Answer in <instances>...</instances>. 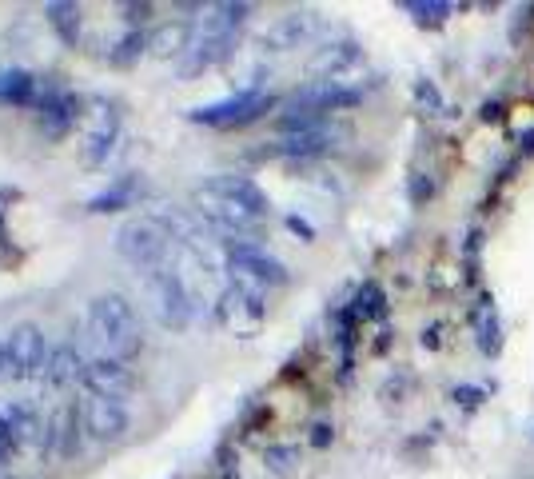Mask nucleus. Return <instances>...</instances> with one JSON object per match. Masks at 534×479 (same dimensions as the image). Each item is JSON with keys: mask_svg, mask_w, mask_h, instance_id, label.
Here are the masks:
<instances>
[{"mask_svg": "<svg viewBox=\"0 0 534 479\" xmlns=\"http://www.w3.org/2000/svg\"><path fill=\"white\" fill-rule=\"evenodd\" d=\"M531 12H534V8H531Z\"/></svg>", "mask_w": 534, "mask_h": 479, "instance_id": "nucleus-38", "label": "nucleus"}, {"mask_svg": "<svg viewBox=\"0 0 534 479\" xmlns=\"http://www.w3.org/2000/svg\"><path fill=\"white\" fill-rule=\"evenodd\" d=\"M44 16H48V24L56 28V36H60L64 44H76V40H80V4L52 0V4H44Z\"/></svg>", "mask_w": 534, "mask_h": 479, "instance_id": "nucleus-19", "label": "nucleus"}, {"mask_svg": "<svg viewBox=\"0 0 534 479\" xmlns=\"http://www.w3.org/2000/svg\"><path fill=\"white\" fill-rule=\"evenodd\" d=\"M499 116H503V108H495V104L483 108V120H499Z\"/></svg>", "mask_w": 534, "mask_h": 479, "instance_id": "nucleus-35", "label": "nucleus"}, {"mask_svg": "<svg viewBox=\"0 0 534 479\" xmlns=\"http://www.w3.org/2000/svg\"><path fill=\"white\" fill-rule=\"evenodd\" d=\"M351 312H355V316H379V312H383V292H379V284H363V292H359V300H355Z\"/></svg>", "mask_w": 534, "mask_h": 479, "instance_id": "nucleus-25", "label": "nucleus"}, {"mask_svg": "<svg viewBox=\"0 0 534 479\" xmlns=\"http://www.w3.org/2000/svg\"><path fill=\"white\" fill-rule=\"evenodd\" d=\"M112 140H116V112H108V116H100V124L92 128V136H88V148H84V156L96 164V160H104L108 156V148H112Z\"/></svg>", "mask_w": 534, "mask_h": 479, "instance_id": "nucleus-21", "label": "nucleus"}, {"mask_svg": "<svg viewBox=\"0 0 534 479\" xmlns=\"http://www.w3.org/2000/svg\"><path fill=\"white\" fill-rule=\"evenodd\" d=\"M423 344L435 348V344H439V328H427V332H423Z\"/></svg>", "mask_w": 534, "mask_h": 479, "instance_id": "nucleus-34", "label": "nucleus"}, {"mask_svg": "<svg viewBox=\"0 0 534 479\" xmlns=\"http://www.w3.org/2000/svg\"><path fill=\"white\" fill-rule=\"evenodd\" d=\"M80 384L88 388V396H108V400H124L136 392V372L128 368V360L116 356H92L84 364Z\"/></svg>", "mask_w": 534, "mask_h": 479, "instance_id": "nucleus-10", "label": "nucleus"}, {"mask_svg": "<svg viewBox=\"0 0 534 479\" xmlns=\"http://www.w3.org/2000/svg\"><path fill=\"white\" fill-rule=\"evenodd\" d=\"M132 428V416H128V404L124 400H108V396H92L84 404V432L88 440L96 444H116L124 440Z\"/></svg>", "mask_w": 534, "mask_h": 479, "instance_id": "nucleus-11", "label": "nucleus"}, {"mask_svg": "<svg viewBox=\"0 0 534 479\" xmlns=\"http://www.w3.org/2000/svg\"><path fill=\"white\" fill-rule=\"evenodd\" d=\"M216 316H220V324H224L228 332H236V336H252L267 316L264 288H252V284H240V280H236L232 288L220 292V300H216Z\"/></svg>", "mask_w": 534, "mask_h": 479, "instance_id": "nucleus-7", "label": "nucleus"}, {"mask_svg": "<svg viewBox=\"0 0 534 479\" xmlns=\"http://www.w3.org/2000/svg\"><path fill=\"white\" fill-rule=\"evenodd\" d=\"M76 112H80L76 96H68V92H52V96L44 100V108H40V132L52 136V140H60V136L76 124Z\"/></svg>", "mask_w": 534, "mask_h": 479, "instance_id": "nucleus-14", "label": "nucleus"}, {"mask_svg": "<svg viewBox=\"0 0 534 479\" xmlns=\"http://www.w3.org/2000/svg\"><path fill=\"white\" fill-rule=\"evenodd\" d=\"M44 364H48L44 328L40 324H28V320L16 324L4 336V380H12V384L36 380V376H44Z\"/></svg>", "mask_w": 534, "mask_h": 479, "instance_id": "nucleus-6", "label": "nucleus"}, {"mask_svg": "<svg viewBox=\"0 0 534 479\" xmlns=\"http://www.w3.org/2000/svg\"><path fill=\"white\" fill-rule=\"evenodd\" d=\"M192 40H196V28H192L188 20H172V24H160V28L148 36V48H152L156 56H188Z\"/></svg>", "mask_w": 534, "mask_h": 479, "instance_id": "nucleus-16", "label": "nucleus"}, {"mask_svg": "<svg viewBox=\"0 0 534 479\" xmlns=\"http://www.w3.org/2000/svg\"><path fill=\"white\" fill-rule=\"evenodd\" d=\"M144 44H148V40H144L140 32H128V36L120 40V52H116L112 60H116V64H128V60H132V56H136V52H140Z\"/></svg>", "mask_w": 534, "mask_h": 479, "instance_id": "nucleus-28", "label": "nucleus"}, {"mask_svg": "<svg viewBox=\"0 0 534 479\" xmlns=\"http://www.w3.org/2000/svg\"><path fill=\"white\" fill-rule=\"evenodd\" d=\"M287 228H291V232H299L303 240H311V236H315V228H311V224H303L299 216H291V220H287Z\"/></svg>", "mask_w": 534, "mask_h": 479, "instance_id": "nucleus-32", "label": "nucleus"}, {"mask_svg": "<svg viewBox=\"0 0 534 479\" xmlns=\"http://www.w3.org/2000/svg\"><path fill=\"white\" fill-rule=\"evenodd\" d=\"M248 12H252V4H236V0L212 4L208 16H204V24L196 28V40H192L188 56L180 60V76H200V72L216 68L232 52V44H236Z\"/></svg>", "mask_w": 534, "mask_h": 479, "instance_id": "nucleus-3", "label": "nucleus"}, {"mask_svg": "<svg viewBox=\"0 0 534 479\" xmlns=\"http://www.w3.org/2000/svg\"><path fill=\"white\" fill-rule=\"evenodd\" d=\"M427 196H431V180H427V176L419 172V176L411 180V200H415V204H423Z\"/></svg>", "mask_w": 534, "mask_h": 479, "instance_id": "nucleus-30", "label": "nucleus"}, {"mask_svg": "<svg viewBox=\"0 0 534 479\" xmlns=\"http://www.w3.org/2000/svg\"><path fill=\"white\" fill-rule=\"evenodd\" d=\"M140 284H144V300H148L152 316H156L168 332H184V328L192 324V316H196V296H192L184 272L176 268V260H168V264L156 268V272H144Z\"/></svg>", "mask_w": 534, "mask_h": 479, "instance_id": "nucleus-4", "label": "nucleus"}, {"mask_svg": "<svg viewBox=\"0 0 534 479\" xmlns=\"http://www.w3.org/2000/svg\"><path fill=\"white\" fill-rule=\"evenodd\" d=\"M0 380H4V336H0Z\"/></svg>", "mask_w": 534, "mask_h": 479, "instance_id": "nucleus-37", "label": "nucleus"}, {"mask_svg": "<svg viewBox=\"0 0 534 479\" xmlns=\"http://www.w3.org/2000/svg\"><path fill=\"white\" fill-rule=\"evenodd\" d=\"M403 12H411L419 24H443L451 16L447 0H403Z\"/></svg>", "mask_w": 534, "mask_h": 479, "instance_id": "nucleus-22", "label": "nucleus"}, {"mask_svg": "<svg viewBox=\"0 0 534 479\" xmlns=\"http://www.w3.org/2000/svg\"><path fill=\"white\" fill-rule=\"evenodd\" d=\"M84 356L72 348V344H60V348H52L48 352V364H44V380L52 384V388H68V384H76L80 376H84Z\"/></svg>", "mask_w": 534, "mask_h": 479, "instance_id": "nucleus-15", "label": "nucleus"}, {"mask_svg": "<svg viewBox=\"0 0 534 479\" xmlns=\"http://www.w3.org/2000/svg\"><path fill=\"white\" fill-rule=\"evenodd\" d=\"M523 152H534V128L523 132Z\"/></svg>", "mask_w": 534, "mask_h": 479, "instance_id": "nucleus-36", "label": "nucleus"}, {"mask_svg": "<svg viewBox=\"0 0 534 479\" xmlns=\"http://www.w3.org/2000/svg\"><path fill=\"white\" fill-rule=\"evenodd\" d=\"M84 332L100 348V356L132 360L144 348L140 316H136L132 300L120 296V292H100V296L88 300V308H84Z\"/></svg>", "mask_w": 534, "mask_h": 479, "instance_id": "nucleus-2", "label": "nucleus"}, {"mask_svg": "<svg viewBox=\"0 0 534 479\" xmlns=\"http://www.w3.org/2000/svg\"><path fill=\"white\" fill-rule=\"evenodd\" d=\"M32 88H36V80L28 72H20V68L0 72V100L4 104H28L32 100Z\"/></svg>", "mask_w": 534, "mask_h": 479, "instance_id": "nucleus-20", "label": "nucleus"}, {"mask_svg": "<svg viewBox=\"0 0 534 479\" xmlns=\"http://www.w3.org/2000/svg\"><path fill=\"white\" fill-rule=\"evenodd\" d=\"M311 432H315V436H311L315 448H327V444H331V428H327V424H315Z\"/></svg>", "mask_w": 534, "mask_h": 479, "instance_id": "nucleus-31", "label": "nucleus"}, {"mask_svg": "<svg viewBox=\"0 0 534 479\" xmlns=\"http://www.w3.org/2000/svg\"><path fill=\"white\" fill-rule=\"evenodd\" d=\"M4 416H8V428H12V440H16V448H44V436H48V424L40 420V412L32 408V404H24V400H12L8 408H4Z\"/></svg>", "mask_w": 534, "mask_h": 479, "instance_id": "nucleus-13", "label": "nucleus"}, {"mask_svg": "<svg viewBox=\"0 0 534 479\" xmlns=\"http://www.w3.org/2000/svg\"><path fill=\"white\" fill-rule=\"evenodd\" d=\"M124 12H128V20H144V16L152 12V4H128Z\"/></svg>", "mask_w": 534, "mask_h": 479, "instance_id": "nucleus-33", "label": "nucleus"}, {"mask_svg": "<svg viewBox=\"0 0 534 479\" xmlns=\"http://www.w3.org/2000/svg\"><path fill=\"white\" fill-rule=\"evenodd\" d=\"M228 268L240 276V284H252V288L287 284V268L256 240H232L228 244Z\"/></svg>", "mask_w": 534, "mask_h": 479, "instance_id": "nucleus-9", "label": "nucleus"}, {"mask_svg": "<svg viewBox=\"0 0 534 479\" xmlns=\"http://www.w3.org/2000/svg\"><path fill=\"white\" fill-rule=\"evenodd\" d=\"M475 332H479V348L487 356H499V348H503V324H499V312H495L491 296H483V304L475 312Z\"/></svg>", "mask_w": 534, "mask_h": 479, "instance_id": "nucleus-18", "label": "nucleus"}, {"mask_svg": "<svg viewBox=\"0 0 534 479\" xmlns=\"http://www.w3.org/2000/svg\"><path fill=\"white\" fill-rule=\"evenodd\" d=\"M295 460H299L295 448H271V452H267V468H271V472H291Z\"/></svg>", "mask_w": 534, "mask_h": 479, "instance_id": "nucleus-27", "label": "nucleus"}, {"mask_svg": "<svg viewBox=\"0 0 534 479\" xmlns=\"http://www.w3.org/2000/svg\"><path fill=\"white\" fill-rule=\"evenodd\" d=\"M192 208L204 224H212L232 244V240H248L264 228L271 200L256 180L236 176V172H220L192 192Z\"/></svg>", "mask_w": 534, "mask_h": 479, "instance_id": "nucleus-1", "label": "nucleus"}, {"mask_svg": "<svg viewBox=\"0 0 534 479\" xmlns=\"http://www.w3.org/2000/svg\"><path fill=\"white\" fill-rule=\"evenodd\" d=\"M116 252L144 276V272H156L172 260L176 240L156 216H132L116 228Z\"/></svg>", "mask_w": 534, "mask_h": 479, "instance_id": "nucleus-5", "label": "nucleus"}, {"mask_svg": "<svg viewBox=\"0 0 534 479\" xmlns=\"http://www.w3.org/2000/svg\"><path fill=\"white\" fill-rule=\"evenodd\" d=\"M331 128H311V132H291V136H279L275 152L279 156H319L331 148Z\"/></svg>", "mask_w": 534, "mask_h": 479, "instance_id": "nucleus-17", "label": "nucleus"}, {"mask_svg": "<svg viewBox=\"0 0 534 479\" xmlns=\"http://www.w3.org/2000/svg\"><path fill=\"white\" fill-rule=\"evenodd\" d=\"M479 400H483V392H479V388H467V384H463V388H455V404H459V408H479Z\"/></svg>", "mask_w": 534, "mask_h": 479, "instance_id": "nucleus-29", "label": "nucleus"}, {"mask_svg": "<svg viewBox=\"0 0 534 479\" xmlns=\"http://www.w3.org/2000/svg\"><path fill=\"white\" fill-rule=\"evenodd\" d=\"M132 192H136V184L132 180H120L112 192H100V196H92V212H112V208H120V204H128L132 200Z\"/></svg>", "mask_w": 534, "mask_h": 479, "instance_id": "nucleus-24", "label": "nucleus"}, {"mask_svg": "<svg viewBox=\"0 0 534 479\" xmlns=\"http://www.w3.org/2000/svg\"><path fill=\"white\" fill-rule=\"evenodd\" d=\"M307 24H311V20H303V12H291V16H287L279 28H271V44H279V48H291V44H295V40L307 32Z\"/></svg>", "mask_w": 534, "mask_h": 479, "instance_id": "nucleus-23", "label": "nucleus"}, {"mask_svg": "<svg viewBox=\"0 0 534 479\" xmlns=\"http://www.w3.org/2000/svg\"><path fill=\"white\" fill-rule=\"evenodd\" d=\"M415 100H419L427 112H439V108H443V92H439L431 80H415Z\"/></svg>", "mask_w": 534, "mask_h": 479, "instance_id": "nucleus-26", "label": "nucleus"}, {"mask_svg": "<svg viewBox=\"0 0 534 479\" xmlns=\"http://www.w3.org/2000/svg\"><path fill=\"white\" fill-rule=\"evenodd\" d=\"M84 448V408L64 404L52 420H48V436L40 456H56V460H72Z\"/></svg>", "mask_w": 534, "mask_h": 479, "instance_id": "nucleus-12", "label": "nucleus"}, {"mask_svg": "<svg viewBox=\"0 0 534 479\" xmlns=\"http://www.w3.org/2000/svg\"><path fill=\"white\" fill-rule=\"evenodd\" d=\"M267 108H271V96H267V92H260V88H244V92H236V96H228V100L200 104V108H192L188 116H192L196 124L236 128V124H252V120H260Z\"/></svg>", "mask_w": 534, "mask_h": 479, "instance_id": "nucleus-8", "label": "nucleus"}]
</instances>
